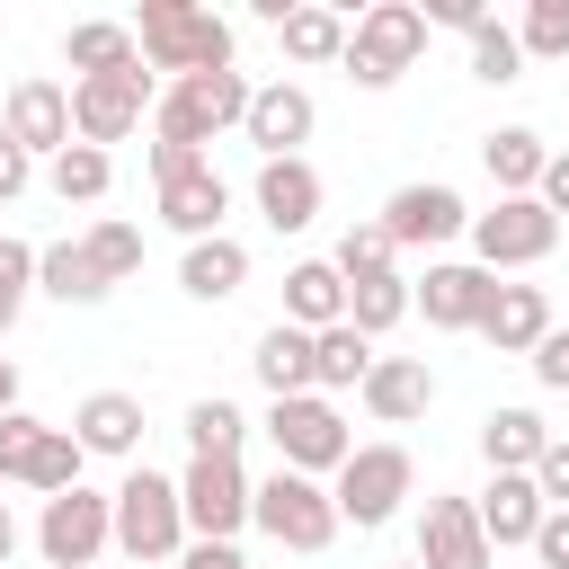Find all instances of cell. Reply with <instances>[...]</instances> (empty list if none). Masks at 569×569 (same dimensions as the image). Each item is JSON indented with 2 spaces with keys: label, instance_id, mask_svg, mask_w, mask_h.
<instances>
[{
  "label": "cell",
  "instance_id": "39",
  "mask_svg": "<svg viewBox=\"0 0 569 569\" xmlns=\"http://www.w3.org/2000/svg\"><path fill=\"white\" fill-rule=\"evenodd\" d=\"M516 44H525V62H569V0H525Z\"/></svg>",
  "mask_w": 569,
  "mask_h": 569
},
{
  "label": "cell",
  "instance_id": "34",
  "mask_svg": "<svg viewBox=\"0 0 569 569\" xmlns=\"http://www.w3.org/2000/svg\"><path fill=\"white\" fill-rule=\"evenodd\" d=\"M44 187H53L62 204H98V196L116 187V160H107L98 142H71L62 160H44Z\"/></svg>",
  "mask_w": 569,
  "mask_h": 569
},
{
  "label": "cell",
  "instance_id": "48",
  "mask_svg": "<svg viewBox=\"0 0 569 569\" xmlns=\"http://www.w3.org/2000/svg\"><path fill=\"white\" fill-rule=\"evenodd\" d=\"M551 213H569V151H551V169H542V187H533Z\"/></svg>",
  "mask_w": 569,
  "mask_h": 569
},
{
  "label": "cell",
  "instance_id": "24",
  "mask_svg": "<svg viewBox=\"0 0 569 569\" xmlns=\"http://www.w3.org/2000/svg\"><path fill=\"white\" fill-rule=\"evenodd\" d=\"M240 284H249V249H240L231 231L187 240V258H178V293H187V302H231Z\"/></svg>",
  "mask_w": 569,
  "mask_h": 569
},
{
  "label": "cell",
  "instance_id": "12",
  "mask_svg": "<svg viewBox=\"0 0 569 569\" xmlns=\"http://www.w3.org/2000/svg\"><path fill=\"white\" fill-rule=\"evenodd\" d=\"M178 498H187V533H196V542H240L258 480H249L231 453H187V471H178Z\"/></svg>",
  "mask_w": 569,
  "mask_h": 569
},
{
  "label": "cell",
  "instance_id": "36",
  "mask_svg": "<svg viewBox=\"0 0 569 569\" xmlns=\"http://www.w3.org/2000/svg\"><path fill=\"white\" fill-rule=\"evenodd\" d=\"M80 240H89V258H98V276H107V284H124V276L142 267V222H124V213H98Z\"/></svg>",
  "mask_w": 569,
  "mask_h": 569
},
{
  "label": "cell",
  "instance_id": "49",
  "mask_svg": "<svg viewBox=\"0 0 569 569\" xmlns=\"http://www.w3.org/2000/svg\"><path fill=\"white\" fill-rule=\"evenodd\" d=\"M9 551H18V516H9V498H0V569H9Z\"/></svg>",
  "mask_w": 569,
  "mask_h": 569
},
{
  "label": "cell",
  "instance_id": "2",
  "mask_svg": "<svg viewBox=\"0 0 569 569\" xmlns=\"http://www.w3.org/2000/svg\"><path fill=\"white\" fill-rule=\"evenodd\" d=\"M249 98L258 80L249 71H204V80H160V107H151V142H178V151H204L213 133L249 124Z\"/></svg>",
  "mask_w": 569,
  "mask_h": 569
},
{
  "label": "cell",
  "instance_id": "25",
  "mask_svg": "<svg viewBox=\"0 0 569 569\" xmlns=\"http://www.w3.org/2000/svg\"><path fill=\"white\" fill-rule=\"evenodd\" d=\"M284 320L311 329V338L338 329V320H347V276H338L329 258H293V267H284Z\"/></svg>",
  "mask_w": 569,
  "mask_h": 569
},
{
  "label": "cell",
  "instance_id": "5",
  "mask_svg": "<svg viewBox=\"0 0 569 569\" xmlns=\"http://www.w3.org/2000/svg\"><path fill=\"white\" fill-rule=\"evenodd\" d=\"M418 53H427V9H418V0H373V9H356L338 71H347L356 89H391L400 71H418Z\"/></svg>",
  "mask_w": 569,
  "mask_h": 569
},
{
  "label": "cell",
  "instance_id": "23",
  "mask_svg": "<svg viewBox=\"0 0 569 569\" xmlns=\"http://www.w3.org/2000/svg\"><path fill=\"white\" fill-rule=\"evenodd\" d=\"M551 329H560V320H551V293H542V284H498V302H489V320H480V338H489L498 356H533Z\"/></svg>",
  "mask_w": 569,
  "mask_h": 569
},
{
  "label": "cell",
  "instance_id": "21",
  "mask_svg": "<svg viewBox=\"0 0 569 569\" xmlns=\"http://www.w3.org/2000/svg\"><path fill=\"white\" fill-rule=\"evenodd\" d=\"M356 400H365L373 427H409V418L436 409V373H427V356H373V373H365Z\"/></svg>",
  "mask_w": 569,
  "mask_h": 569
},
{
  "label": "cell",
  "instance_id": "50",
  "mask_svg": "<svg viewBox=\"0 0 569 569\" xmlns=\"http://www.w3.org/2000/svg\"><path fill=\"white\" fill-rule=\"evenodd\" d=\"M9 409H18V365L0 356V418H9Z\"/></svg>",
  "mask_w": 569,
  "mask_h": 569
},
{
  "label": "cell",
  "instance_id": "16",
  "mask_svg": "<svg viewBox=\"0 0 569 569\" xmlns=\"http://www.w3.org/2000/svg\"><path fill=\"white\" fill-rule=\"evenodd\" d=\"M311 124H320V107H311V89L302 80H258V98H249V142H258V160H302V142H311Z\"/></svg>",
  "mask_w": 569,
  "mask_h": 569
},
{
  "label": "cell",
  "instance_id": "14",
  "mask_svg": "<svg viewBox=\"0 0 569 569\" xmlns=\"http://www.w3.org/2000/svg\"><path fill=\"white\" fill-rule=\"evenodd\" d=\"M0 124H9V142L27 151V160H62L80 133H71V89L62 80H18L9 98H0Z\"/></svg>",
  "mask_w": 569,
  "mask_h": 569
},
{
  "label": "cell",
  "instance_id": "17",
  "mask_svg": "<svg viewBox=\"0 0 569 569\" xmlns=\"http://www.w3.org/2000/svg\"><path fill=\"white\" fill-rule=\"evenodd\" d=\"M151 213H160L178 240H213V231H222V213H231V187H222V169H213V160H196V169H178V178H160V187H151Z\"/></svg>",
  "mask_w": 569,
  "mask_h": 569
},
{
  "label": "cell",
  "instance_id": "28",
  "mask_svg": "<svg viewBox=\"0 0 569 569\" xmlns=\"http://www.w3.org/2000/svg\"><path fill=\"white\" fill-rule=\"evenodd\" d=\"M249 373L267 382V400H293V391H320L311 382V329H293V320H276L258 347H249Z\"/></svg>",
  "mask_w": 569,
  "mask_h": 569
},
{
  "label": "cell",
  "instance_id": "29",
  "mask_svg": "<svg viewBox=\"0 0 569 569\" xmlns=\"http://www.w3.org/2000/svg\"><path fill=\"white\" fill-rule=\"evenodd\" d=\"M347 9H320V0H293L284 9V27H276V44H284V62H347Z\"/></svg>",
  "mask_w": 569,
  "mask_h": 569
},
{
  "label": "cell",
  "instance_id": "47",
  "mask_svg": "<svg viewBox=\"0 0 569 569\" xmlns=\"http://www.w3.org/2000/svg\"><path fill=\"white\" fill-rule=\"evenodd\" d=\"M142 160H151V187H160V178H178V169H196V160H204V151H178V142H151V151H142Z\"/></svg>",
  "mask_w": 569,
  "mask_h": 569
},
{
  "label": "cell",
  "instance_id": "20",
  "mask_svg": "<svg viewBox=\"0 0 569 569\" xmlns=\"http://www.w3.org/2000/svg\"><path fill=\"white\" fill-rule=\"evenodd\" d=\"M249 196H258V222H267V231H311L329 187H320V169H311V160H258Z\"/></svg>",
  "mask_w": 569,
  "mask_h": 569
},
{
  "label": "cell",
  "instance_id": "31",
  "mask_svg": "<svg viewBox=\"0 0 569 569\" xmlns=\"http://www.w3.org/2000/svg\"><path fill=\"white\" fill-rule=\"evenodd\" d=\"M36 293H53V302H107L116 284L98 276L89 240H44V258H36Z\"/></svg>",
  "mask_w": 569,
  "mask_h": 569
},
{
  "label": "cell",
  "instance_id": "46",
  "mask_svg": "<svg viewBox=\"0 0 569 569\" xmlns=\"http://www.w3.org/2000/svg\"><path fill=\"white\" fill-rule=\"evenodd\" d=\"M9 196H27V151H18L9 124H0V204H9Z\"/></svg>",
  "mask_w": 569,
  "mask_h": 569
},
{
  "label": "cell",
  "instance_id": "51",
  "mask_svg": "<svg viewBox=\"0 0 569 569\" xmlns=\"http://www.w3.org/2000/svg\"><path fill=\"white\" fill-rule=\"evenodd\" d=\"M400 569H418V560H400Z\"/></svg>",
  "mask_w": 569,
  "mask_h": 569
},
{
  "label": "cell",
  "instance_id": "7",
  "mask_svg": "<svg viewBox=\"0 0 569 569\" xmlns=\"http://www.w3.org/2000/svg\"><path fill=\"white\" fill-rule=\"evenodd\" d=\"M80 436L71 427H53V418H36V409H9L0 418V480H18V489H36V498H62V489H80Z\"/></svg>",
  "mask_w": 569,
  "mask_h": 569
},
{
  "label": "cell",
  "instance_id": "1",
  "mask_svg": "<svg viewBox=\"0 0 569 569\" xmlns=\"http://www.w3.org/2000/svg\"><path fill=\"white\" fill-rule=\"evenodd\" d=\"M133 44H142V62L169 71V80L240 71V62H231V18H222V9H196V0H142Z\"/></svg>",
  "mask_w": 569,
  "mask_h": 569
},
{
  "label": "cell",
  "instance_id": "11",
  "mask_svg": "<svg viewBox=\"0 0 569 569\" xmlns=\"http://www.w3.org/2000/svg\"><path fill=\"white\" fill-rule=\"evenodd\" d=\"M160 107V80H151V62H133V71H98V80H71V133L80 142H124V133H142V116Z\"/></svg>",
  "mask_w": 569,
  "mask_h": 569
},
{
  "label": "cell",
  "instance_id": "13",
  "mask_svg": "<svg viewBox=\"0 0 569 569\" xmlns=\"http://www.w3.org/2000/svg\"><path fill=\"white\" fill-rule=\"evenodd\" d=\"M382 231H391V249H445V240H462L471 231V204L445 187V178H409V187H391L382 196V213H373Z\"/></svg>",
  "mask_w": 569,
  "mask_h": 569
},
{
  "label": "cell",
  "instance_id": "15",
  "mask_svg": "<svg viewBox=\"0 0 569 569\" xmlns=\"http://www.w3.org/2000/svg\"><path fill=\"white\" fill-rule=\"evenodd\" d=\"M409 293H418L427 329H480V320H489V302H498V276H489V267H471V258H436Z\"/></svg>",
  "mask_w": 569,
  "mask_h": 569
},
{
  "label": "cell",
  "instance_id": "44",
  "mask_svg": "<svg viewBox=\"0 0 569 569\" xmlns=\"http://www.w3.org/2000/svg\"><path fill=\"white\" fill-rule=\"evenodd\" d=\"M178 569H249V551H240V542H187Z\"/></svg>",
  "mask_w": 569,
  "mask_h": 569
},
{
  "label": "cell",
  "instance_id": "35",
  "mask_svg": "<svg viewBox=\"0 0 569 569\" xmlns=\"http://www.w3.org/2000/svg\"><path fill=\"white\" fill-rule=\"evenodd\" d=\"M329 267H338L347 284H365V276H400V249H391V231H382V222H347V231H338V249H329Z\"/></svg>",
  "mask_w": 569,
  "mask_h": 569
},
{
  "label": "cell",
  "instance_id": "45",
  "mask_svg": "<svg viewBox=\"0 0 569 569\" xmlns=\"http://www.w3.org/2000/svg\"><path fill=\"white\" fill-rule=\"evenodd\" d=\"M480 18H489L480 0H427V27H462V36H471Z\"/></svg>",
  "mask_w": 569,
  "mask_h": 569
},
{
  "label": "cell",
  "instance_id": "40",
  "mask_svg": "<svg viewBox=\"0 0 569 569\" xmlns=\"http://www.w3.org/2000/svg\"><path fill=\"white\" fill-rule=\"evenodd\" d=\"M36 258H44L36 240H9V231H0V338L18 329V311H27V293H36Z\"/></svg>",
  "mask_w": 569,
  "mask_h": 569
},
{
  "label": "cell",
  "instance_id": "10",
  "mask_svg": "<svg viewBox=\"0 0 569 569\" xmlns=\"http://www.w3.org/2000/svg\"><path fill=\"white\" fill-rule=\"evenodd\" d=\"M36 551H44V569H98V551H116V489H62V498H44V516H36Z\"/></svg>",
  "mask_w": 569,
  "mask_h": 569
},
{
  "label": "cell",
  "instance_id": "19",
  "mask_svg": "<svg viewBox=\"0 0 569 569\" xmlns=\"http://www.w3.org/2000/svg\"><path fill=\"white\" fill-rule=\"evenodd\" d=\"M480 507V533H489V551H533V533H542V489H533V471H489V489L471 498Z\"/></svg>",
  "mask_w": 569,
  "mask_h": 569
},
{
  "label": "cell",
  "instance_id": "3",
  "mask_svg": "<svg viewBox=\"0 0 569 569\" xmlns=\"http://www.w3.org/2000/svg\"><path fill=\"white\" fill-rule=\"evenodd\" d=\"M267 445H276V462L284 471H302V480H338L347 471V453H356V436H347V418H338V400L329 391H293V400H267Z\"/></svg>",
  "mask_w": 569,
  "mask_h": 569
},
{
  "label": "cell",
  "instance_id": "18",
  "mask_svg": "<svg viewBox=\"0 0 569 569\" xmlns=\"http://www.w3.org/2000/svg\"><path fill=\"white\" fill-rule=\"evenodd\" d=\"M489 533H480V507L471 498H427L418 516V569H489Z\"/></svg>",
  "mask_w": 569,
  "mask_h": 569
},
{
  "label": "cell",
  "instance_id": "22",
  "mask_svg": "<svg viewBox=\"0 0 569 569\" xmlns=\"http://www.w3.org/2000/svg\"><path fill=\"white\" fill-rule=\"evenodd\" d=\"M71 436H80V453H107V462H142V400L133 391H89L80 409H71Z\"/></svg>",
  "mask_w": 569,
  "mask_h": 569
},
{
  "label": "cell",
  "instance_id": "37",
  "mask_svg": "<svg viewBox=\"0 0 569 569\" xmlns=\"http://www.w3.org/2000/svg\"><path fill=\"white\" fill-rule=\"evenodd\" d=\"M471 80H489V89L525 80V44H516V27H498V18L471 27Z\"/></svg>",
  "mask_w": 569,
  "mask_h": 569
},
{
  "label": "cell",
  "instance_id": "30",
  "mask_svg": "<svg viewBox=\"0 0 569 569\" xmlns=\"http://www.w3.org/2000/svg\"><path fill=\"white\" fill-rule=\"evenodd\" d=\"M542 445H551L542 409H489V418H480V462H489V471H533Z\"/></svg>",
  "mask_w": 569,
  "mask_h": 569
},
{
  "label": "cell",
  "instance_id": "41",
  "mask_svg": "<svg viewBox=\"0 0 569 569\" xmlns=\"http://www.w3.org/2000/svg\"><path fill=\"white\" fill-rule=\"evenodd\" d=\"M533 489H542V507H569V436H551V445H542Z\"/></svg>",
  "mask_w": 569,
  "mask_h": 569
},
{
  "label": "cell",
  "instance_id": "9",
  "mask_svg": "<svg viewBox=\"0 0 569 569\" xmlns=\"http://www.w3.org/2000/svg\"><path fill=\"white\" fill-rule=\"evenodd\" d=\"M409 489H418L409 445H356V453H347V471L329 480L338 525H356V533H382V525L400 516V498H409Z\"/></svg>",
  "mask_w": 569,
  "mask_h": 569
},
{
  "label": "cell",
  "instance_id": "38",
  "mask_svg": "<svg viewBox=\"0 0 569 569\" xmlns=\"http://www.w3.org/2000/svg\"><path fill=\"white\" fill-rule=\"evenodd\" d=\"M187 445H196V453H231V462H240V445H249V418H240V409L213 391V400H196V409H187Z\"/></svg>",
  "mask_w": 569,
  "mask_h": 569
},
{
  "label": "cell",
  "instance_id": "8",
  "mask_svg": "<svg viewBox=\"0 0 569 569\" xmlns=\"http://www.w3.org/2000/svg\"><path fill=\"white\" fill-rule=\"evenodd\" d=\"M551 249H560V213L542 196H498L489 213H471V267H489V276L542 267Z\"/></svg>",
  "mask_w": 569,
  "mask_h": 569
},
{
  "label": "cell",
  "instance_id": "26",
  "mask_svg": "<svg viewBox=\"0 0 569 569\" xmlns=\"http://www.w3.org/2000/svg\"><path fill=\"white\" fill-rule=\"evenodd\" d=\"M480 169H489V187H498V196H533V187H542V169H551V142H542L533 124H498V133L480 142Z\"/></svg>",
  "mask_w": 569,
  "mask_h": 569
},
{
  "label": "cell",
  "instance_id": "27",
  "mask_svg": "<svg viewBox=\"0 0 569 569\" xmlns=\"http://www.w3.org/2000/svg\"><path fill=\"white\" fill-rule=\"evenodd\" d=\"M62 62H71V80H98V71H133L142 44L124 18H80V27H62Z\"/></svg>",
  "mask_w": 569,
  "mask_h": 569
},
{
  "label": "cell",
  "instance_id": "42",
  "mask_svg": "<svg viewBox=\"0 0 569 569\" xmlns=\"http://www.w3.org/2000/svg\"><path fill=\"white\" fill-rule=\"evenodd\" d=\"M525 365H533V382H542V391H569V329H551Z\"/></svg>",
  "mask_w": 569,
  "mask_h": 569
},
{
  "label": "cell",
  "instance_id": "43",
  "mask_svg": "<svg viewBox=\"0 0 569 569\" xmlns=\"http://www.w3.org/2000/svg\"><path fill=\"white\" fill-rule=\"evenodd\" d=\"M533 560H542V569H569V507H551V516H542V533H533Z\"/></svg>",
  "mask_w": 569,
  "mask_h": 569
},
{
  "label": "cell",
  "instance_id": "6",
  "mask_svg": "<svg viewBox=\"0 0 569 569\" xmlns=\"http://www.w3.org/2000/svg\"><path fill=\"white\" fill-rule=\"evenodd\" d=\"M249 525L267 533V542H284V551H329L338 542V498H329V480H302V471H267L258 480V498H249Z\"/></svg>",
  "mask_w": 569,
  "mask_h": 569
},
{
  "label": "cell",
  "instance_id": "32",
  "mask_svg": "<svg viewBox=\"0 0 569 569\" xmlns=\"http://www.w3.org/2000/svg\"><path fill=\"white\" fill-rule=\"evenodd\" d=\"M365 373H373V338H365V329L338 320V329L311 338V382H320L329 400H338V391H365Z\"/></svg>",
  "mask_w": 569,
  "mask_h": 569
},
{
  "label": "cell",
  "instance_id": "4",
  "mask_svg": "<svg viewBox=\"0 0 569 569\" xmlns=\"http://www.w3.org/2000/svg\"><path fill=\"white\" fill-rule=\"evenodd\" d=\"M187 542H196V533H187L178 480L151 471V462H133V471L116 480V551H124V560H178Z\"/></svg>",
  "mask_w": 569,
  "mask_h": 569
},
{
  "label": "cell",
  "instance_id": "33",
  "mask_svg": "<svg viewBox=\"0 0 569 569\" xmlns=\"http://www.w3.org/2000/svg\"><path fill=\"white\" fill-rule=\"evenodd\" d=\"M418 311V293H409V276H365V284H347V329H365V338H382V329H400Z\"/></svg>",
  "mask_w": 569,
  "mask_h": 569
}]
</instances>
